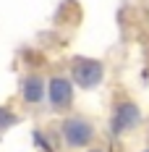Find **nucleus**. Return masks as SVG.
<instances>
[{"label": "nucleus", "mask_w": 149, "mask_h": 152, "mask_svg": "<svg viewBox=\"0 0 149 152\" xmlns=\"http://www.w3.org/2000/svg\"><path fill=\"white\" fill-rule=\"evenodd\" d=\"M16 123H18V113H16L13 107H8V105H0V137L5 131H11Z\"/></svg>", "instance_id": "6"}, {"label": "nucleus", "mask_w": 149, "mask_h": 152, "mask_svg": "<svg viewBox=\"0 0 149 152\" xmlns=\"http://www.w3.org/2000/svg\"><path fill=\"white\" fill-rule=\"evenodd\" d=\"M139 152H149V144H147V147H144V150H139Z\"/></svg>", "instance_id": "8"}, {"label": "nucleus", "mask_w": 149, "mask_h": 152, "mask_svg": "<svg viewBox=\"0 0 149 152\" xmlns=\"http://www.w3.org/2000/svg\"><path fill=\"white\" fill-rule=\"evenodd\" d=\"M84 152H107V150H102V147H94V144H92L89 150H84Z\"/></svg>", "instance_id": "7"}, {"label": "nucleus", "mask_w": 149, "mask_h": 152, "mask_svg": "<svg viewBox=\"0 0 149 152\" xmlns=\"http://www.w3.org/2000/svg\"><path fill=\"white\" fill-rule=\"evenodd\" d=\"M68 76L73 79L78 89H97L105 81V63L100 58H86V55H73L68 63Z\"/></svg>", "instance_id": "2"}, {"label": "nucleus", "mask_w": 149, "mask_h": 152, "mask_svg": "<svg viewBox=\"0 0 149 152\" xmlns=\"http://www.w3.org/2000/svg\"><path fill=\"white\" fill-rule=\"evenodd\" d=\"M76 100V84L71 76H50L47 79V102L55 113L71 110Z\"/></svg>", "instance_id": "4"}, {"label": "nucleus", "mask_w": 149, "mask_h": 152, "mask_svg": "<svg viewBox=\"0 0 149 152\" xmlns=\"http://www.w3.org/2000/svg\"><path fill=\"white\" fill-rule=\"evenodd\" d=\"M60 142L65 150H73V152H84L89 150L97 139V126L92 118L86 115H65L60 121Z\"/></svg>", "instance_id": "1"}, {"label": "nucleus", "mask_w": 149, "mask_h": 152, "mask_svg": "<svg viewBox=\"0 0 149 152\" xmlns=\"http://www.w3.org/2000/svg\"><path fill=\"white\" fill-rule=\"evenodd\" d=\"M47 100V81L39 74H26L21 79V102L24 105H42Z\"/></svg>", "instance_id": "5"}, {"label": "nucleus", "mask_w": 149, "mask_h": 152, "mask_svg": "<svg viewBox=\"0 0 149 152\" xmlns=\"http://www.w3.org/2000/svg\"><path fill=\"white\" fill-rule=\"evenodd\" d=\"M141 121H144V113L134 100H128V97L115 100V105L110 110V134L113 137L131 134V131H136L141 126Z\"/></svg>", "instance_id": "3"}]
</instances>
